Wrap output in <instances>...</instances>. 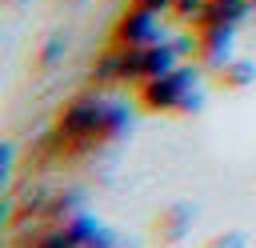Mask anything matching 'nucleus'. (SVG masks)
Wrapping results in <instances>:
<instances>
[{"label": "nucleus", "mask_w": 256, "mask_h": 248, "mask_svg": "<svg viewBox=\"0 0 256 248\" xmlns=\"http://www.w3.org/2000/svg\"><path fill=\"white\" fill-rule=\"evenodd\" d=\"M180 96H184V76H156L144 88V104L148 108H172Z\"/></svg>", "instance_id": "1"}]
</instances>
